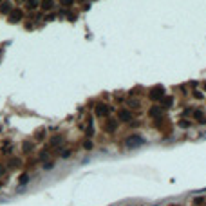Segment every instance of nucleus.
<instances>
[{
	"label": "nucleus",
	"mask_w": 206,
	"mask_h": 206,
	"mask_svg": "<svg viewBox=\"0 0 206 206\" xmlns=\"http://www.w3.org/2000/svg\"><path fill=\"white\" fill-rule=\"evenodd\" d=\"M125 145H127V148L141 147V145H143V137H141L139 134H132V136H128L127 139H125Z\"/></svg>",
	"instance_id": "1"
},
{
	"label": "nucleus",
	"mask_w": 206,
	"mask_h": 206,
	"mask_svg": "<svg viewBox=\"0 0 206 206\" xmlns=\"http://www.w3.org/2000/svg\"><path fill=\"white\" fill-rule=\"evenodd\" d=\"M94 112H96V116H98V118H108V114H110V107H108V105H105V103H98V105H96V108H94Z\"/></svg>",
	"instance_id": "2"
},
{
	"label": "nucleus",
	"mask_w": 206,
	"mask_h": 206,
	"mask_svg": "<svg viewBox=\"0 0 206 206\" xmlns=\"http://www.w3.org/2000/svg\"><path fill=\"white\" fill-rule=\"evenodd\" d=\"M7 18H9V22L11 24H16V22H20V20H24V11L22 9H18V7H15L9 15H7Z\"/></svg>",
	"instance_id": "3"
},
{
	"label": "nucleus",
	"mask_w": 206,
	"mask_h": 206,
	"mask_svg": "<svg viewBox=\"0 0 206 206\" xmlns=\"http://www.w3.org/2000/svg\"><path fill=\"white\" fill-rule=\"evenodd\" d=\"M116 128H118V119H112V118H108V119L103 123V130H105L107 134L116 132Z\"/></svg>",
	"instance_id": "4"
},
{
	"label": "nucleus",
	"mask_w": 206,
	"mask_h": 206,
	"mask_svg": "<svg viewBox=\"0 0 206 206\" xmlns=\"http://www.w3.org/2000/svg\"><path fill=\"white\" fill-rule=\"evenodd\" d=\"M118 121H123V123H130L132 121V112L127 110V108H121L118 112Z\"/></svg>",
	"instance_id": "5"
},
{
	"label": "nucleus",
	"mask_w": 206,
	"mask_h": 206,
	"mask_svg": "<svg viewBox=\"0 0 206 206\" xmlns=\"http://www.w3.org/2000/svg\"><path fill=\"white\" fill-rule=\"evenodd\" d=\"M150 98L152 100H163L165 98V94H163V87H157V89H152V92H150Z\"/></svg>",
	"instance_id": "6"
},
{
	"label": "nucleus",
	"mask_w": 206,
	"mask_h": 206,
	"mask_svg": "<svg viewBox=\"0 0 206 206\" xmlns=\"http://www.w3.org/2000/svg\"><path fill=\"white\" fill-rule=\"evenodd\" d=\"M13 9H15V7H13L11 2H6V0H4V2L0 4V13H2V15H9Z\"/></svg>",
	"instance_id": "7"
},
{
	"label": "nucleus",
	"mask_w": 206,
	"mask_h": 206,
	"mask_svg": "<svg viewBox=\"0 0 206 206\" xmlns=\"http://www.w3.org/2000/svg\"><path fill=\"white\" fill-rule=\"evenodd\" d=\"M161 112H163V107H159V105H154L152 108H150V116L152 118H161Z\"/></svg>",
	"instance_id": "8"
},
{
	"label": "nucleus",
	"mask_w": 206,
	"mask_h": 206,
	"mask_svg": "<svg viewBox=\"0 0 206 206\" xmlns=\"http://www.w3.org/2000/svg\"><path fill=\"white\" fill-rule=\"evenodd\" d=\"M22 150H24L26 154H31L34 150V143L33 141H24V143H22Z\"/></svg>",
	"instance_id": "9"
},
{
	"label": "nucleus",
	"mask_w": 206,
	"mask_h": 206,
	"mask_svg": "<svg viewBox=\"0 0 206 206\" xmlns=\"http://www.w3.org/2000/svg\"><path fill=\"white\" fill-rule=\"evenodd\" d=\"M62 141H63V136H53L51 141H49V145H51V147H60Z\"/></svg>",
	"instance_id": "10"
},
{
	"label": "nucleus",
	"mask_w": 206,
	"mask_h": 206,
	"mask_svg": "<svg viewBox=\"0 0 206 206\" xmlns=\"http://www.w3.org/2000/svg\"><path fill=\"white\" fill-rule=\"evenodd\" d=\"M40 7H42L43 11H51V9L54 7V2H53V0H43V2L40 4Z\"/></svg>",
	"instance_id": "11"
},
{
	"label": "nucleus",
	"mask_w": 206,
	"mask_h": 206,
	"mask_svg": "<svg viewBox=\"0 0 206 206\" xmlns=\"http://www.w3.org/2000/svg\"><path fill=\"white\" fill-rule=\"evenodd\" d=\"M20 165H24V161H22L20 157H11V159H9V166H11V168H16V166H20Z\"/></svg>",
	"instance_id": "12"
},
{
	"label": "nucleus",
	"mask_w": 206,
	"mask_h": 206,
	"mask_svg": "<svg viewBox=\"0 0 206 206\" xmlns=\"http://www.w3.org/2000/svg\"><path fill=\"white\" fill-rule=\"evenodd\" d=\"M26 6H27V9H36V7H40V0H26Z\"/></svg>",
	"instance_id": "13"
},
{
	"label": "nucleus",
	"mask_w": 206,
	"mask_h": 206,
	"mask_svg": "<svg viewBox=\"0 0 206 206\" xmlns=\"http://www.w3.org/2000/svg\"><path fill=\"white\" fill-rule=\"evenodd\" d=\"M29 183V174H22V175H18V185H27Z\"/></svg>",
	"instance_id": "14"
},
{
	"label": "nucleus",
	"mask_w": 206,
	"mask_h": 206,
	"mask_svg": "<svg viewBox=\"0 0 206 206\" xmlns=\"http://www.w3.org/2000/svg\"><path fill=\"white\" fill-rule=\"evenodd\" d=\"M85 136H87V137H92V136H94V127H92V121H89V127H87V130H85Z\"/></svg>",
	"instance_id": "15"
},
{
	"label": "nucleus",
	"mask_w": 206,
	"mask_h": 206,
	"mask_svg": "<svg viewBox=\"0 0 206 206\" xmlns=\"http://www.w3.org/2000/svg\"><path fill=\"white\" fill-rule=\"evenodd\" d=\"M43 168H45V170H53V168H54V161H45V163H43Z\"/></svg>",
	"instance_id": "16"
},
{
	"label": "nucleus",
	"mask_w": 206,
	"mask_h": 206,
	"mask_svg": "<svg viewBox=\"0 0 206 206\" xmlns=\"http://www.w3.org/2000/svg\"><path fill=\"white\" fill-rule=\"evenodd\" d=\"M60 155H62L63 159H67L69 155H71V150H69V148H62V152H60Z\"/></svg>",
	"instance_id": "17"
},
{
	"label": "nucleus",
	"mask_w": 206,
	"mask_h": 206,
	"mask_svg": "<svg viewBox=\"0 0 206 206\" xmlns=\"http://www.w3.org/2000/svg\"><path fill=\"white\" fill-rule=\"evenodd\" d=\"M161 101H163V105H165V107H163V108H168V107H170V105H172V98H163V100H161Z\"/></svg>",
	"instance_id": "18"
},
{
	"label": "nucleus",
	"mask_w": 206,
	"mask_h": 206,
	"mask_svg": "<svg viewBox=\"0 0 206 206\" xmlns=\"http://www.w3.org/2000/svg\"><path fill=\"white\" fill-rule=\"evenodd\" d=\"M43 134H45V130H43V128H38L36 134H34V136H36V139H43Z\"/></svg>",
	"instance_id": "19"
},
{
	"label": "nucleus",
	"mask_w": 206,
	"mask_h": 206,
	"mask_svg": "<svg viewBox=\"0 0 206 206\" xmlns=\"http://www.w3.org/2000/svg\"><path fill=\"white\" fill-rule=\"evenodd\" d=\"M62 2V6H65V7H71L73 4H74V0H60Z\"/></svg>",
	"instance_id": "20"
},
{
	"label": "nucleus",
	"mask_w": 206,
	"mask_h": 206,
	"mask_svg": "<svg viewBox=\"0 0 206 206\" xmlns=\"http://www.w3.org/2000/svg\"><path fill=\"white\" fill-rule=\"evenodd\" d=\"M179 127H181V128H186V127H190V121H188V119H181V121H179Z\"/></svg>",
	"instance_id": "21"
},
{
	"label": "nucleus",
	"mask_w": 206,
	"mask_h": 206,
	"mask_svg": "<svg viewBox=\"0 0 206 206\" xmlns=\"http://www.w3.org/2000/svg\"><path fill=\"white\" fill-rule=\"evenodd\" d=\"M2 154H4V155H6V154L9 155V154H11V145H7V147L4 145V147H2Z\"/></svg>",
	"instance_id": "22"
},
{
	"label": "nucleus",
	"mask_w": 206,
	"mask_h": 206,
	"mask_svg": "<svg viewBox=\"0 0 206 206\" xmlns=\"http://www.w3.org/2000/svg\"><path fill=\"white\" fill-rule=\"evenodd\" d=\"M83 148H85V150H90V148H92V141H90V139H87V141L83 143Z\"/></svg>",
	"instance_id": "23"
},
{
	"label": "nucleus",
	"mask_w": 206,
	"mask_h": 206,
	"mask_svg": "<svg viewBox=\"0 0 206 206\" xmlns=\"http://www.w3.org/2000/svg\"><path fill=\"white\" fill-rule=\"evenodd\" d=\"M2 175H6V166L0 163V177H2Z\"/></svg>",
	"instance_id": "24"
},
{
	"label": "nucleus",
	"mask_w": 206,
	"mask_h": 206,
	"mask_svg": "<svg viewBox=\"0 0 206 206\" xmlns=\"http://www.w3.org/2000/svg\"><path fill=\"white\" fill-rule=\"evenodd\" d=\"M36 161H38V159H29V161H27V166H34Z\"/></svg>",
	"instance_id": "25"
},
{
	"label": "nucleus",
	"mask_w": 206,
	"mask_h": 206,
	"mask_svg": "<svg viewBox=\"0 0 206 206\" xmlns=\"http://www.w3.org/2000/svg\"><path fill=\"white\" fill-rule=\"evenodd\" d=\"M0 188H2V181H0Z\"/></svg>",
	"instance_id": "26"
},
{
	"label": "nucleus",
	"mask_w": 206,
	"mask_h": 206,
	"mask_svg": "<svg viewBox=\"0 0 206 206\" xmlns=\"http://www.w3.org/2000/svg\"><path fill=\"white\" fill-rule=\"evenodd\" d=\"M2 2H4V0H0V4H2Z\"/></svg>",
	"instance_id": "27"
}]
</instances>
